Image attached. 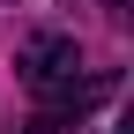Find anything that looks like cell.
Listing matches in <instances>:
<instances>
[{
	"instance_id": "obj_1",
	"label": "cell",
	"mask_w": 134,
	"mask_h": 134,
	"mask_svg": "<svg viewBox=\"0 0 134 134\" xmlns=\"http://www.w3.org/2000/svg\"><path fill=\"white\" fill-rule=\"evenodd\" d=\"M15 75H23L30 97H60L67 82L82 75V45L67 37V30H37V37H23V52H15Z\"/></svg>"
},
{
	"instance_id": "obj_2",
	"label": "cell",
	"mask_w": 134,
	"mask_h": 134,
	"mask_svg": "<svg viewBox=\"0 0 134 134\" xmlns=\"http://www.w3.org/2000/svg\"><path fill=\"white\" fill-rule=\"evenodd\" d=\"M104 97H119V75H75L60 97H37V119H30V134H82V119H90Z\"/></svg>"
},
{
	"instance_id": "obj_3",
	"label": "cell",
	"mask_w": 134,
	"mask_h": 134,
	"mask_svg": "<svg viewBox=\"0 0 134 134\" xmlns=\"http://www.w3.org/2000/svg\"><path fill=\"white\" fill-rule=\"evenodd\" d=\"M104 15H112V23H127V0H104Z\"/></svg>"
},
{
	"instance_id": "obj_4",
	"label": "cell",
	"mask_w": 134,
	"mask_h": 134,
	"mask_svg": "<svg viewBox=\"0 0 134 134\" xmlns=\"http://www.w3.org/2000/svg\"><path fill=\"white\" fill-rule=\"evenodd\" d=\"M119 134H134V127H119Z\"/></svg>"
}]
</instances>
